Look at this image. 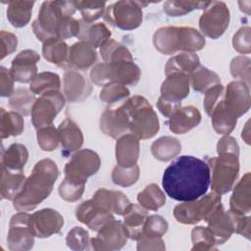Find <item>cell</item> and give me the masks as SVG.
Instances as JSON below:
<instances>
[{
  "label": "cell",
  "mask_w": 251,
  "mask_h": 251,
  "mask_svg": "<svg viewBox=\"0 0 251 251\" xmlns=\"http://www.w3.org/2000/svg\"><path fill=\"white\" fill-rule=\"evenodd\" d=\"M210 179V168L206 162L194 156L183 155L167 167L162 185L172 199L187 202L205 195Z\"/></svg>",
  "instance_id": "cell-1"
},
{
  "label": "cell",
  "mask_w": 251,
  "mask_h": 251,
  "mask_svg": "<svg viewBox=\"0 0 251 251\" xmlns=\"http://www.w3.org/2000/svg\"><path fill=\"white\" fill-rule=\"evenodd\" d=\"M58 176L59 169L53 160L46 158L38 161L25 179L21 192L13 200L14 208L18 212L35 209L50 195Z\"/></svg>",
  "instance_id": "cell-2"
},
{
  "label": "cell",
  "mask_w": 251,
  "mask_h": 251,
  "mask_svg": "<svg viewBox=\"0 0 251 251\" xmlns=\"http://www.w3.org/2000/svg\"><path fill=\"white\" fill-rule=\"evenodd\" d=\"M154 47L162 54L173 55L177 51L194 53L201 50L206 40L204 35L191 26H162L153 35Z\"/></svg>",
  "instance_id": "cell-3"
},
{
  "label": "cell",
  "mask_w": 251,
  "mask_h": 251,
  "mask_svg": "<svg viewBox=\"0 0 251 251\" xmlns=\"http://www.w3.org/2000/svg\"><path fill=\"white\" fill-rule=\"evenodd\" d=\"M128 118V129L138 139H149L160 129L157 113L141 95H133L122 104Z\"/></svg>",
  "instance_id": "cell-4"
},
{
  "label": "cell",
  "mask_w": 251,
  "mask_h": 251,
  "mask_svg": "<svg viewBox=\"0 0 251 251\" xmlns=\"http://www.w3.org/2000/svg\"><path fill=\"white\" fill-rule=\"evenodd\" d=\"M75 10V1L43 2L37 18L31 24L33 33L42 42L57 37V30L61 23L72 18Z\"/></svg>",
  "instance_id": "cell-5"
},
{
  "label": "cell",
  "mask_w": 251,
  "mask_h": 251,
  "mask_svg": "<svg viewBox=\"0 0 251 251\" xmlns=\"http://www.w3.org/2000/svg\"><path fill=\"white\" fill-rule=\"evenodd\" d=\"M140 75V69L133 61L99 63L90 71V79L98 86L114 82L135 85L139 81Z\"/></svg>",
  "instance_id": "cell-6"
},
{
  "label": "cell",
  "mask_w": 251,
  "mask_h": 251,
  "mask_svg": "<svg viewBox=\"0 0 251 251\" xmlns=\"http://www.w3.org/2000/svg\"><path fill=\"white\" fill-rule=\"evenodd\" d=\"M238 157L234 153H221L209 159L208 165L212 174L210 184L214 192L222 195L233 188L239 173Z\"/></svg>",
  "instance_id": "cell-7"
},
{
  "label": "cell",
  "mask_w": 251,
  "mask_h": 251,
  "mask_svg": "<svg viewBox=\"0 0 251 251\" xmlns=\"http://www.w3.org/2000/svg\"><path fill=\"white\" fill-rule=\"evenodd\" d=\"M222 207L221 195L213 191L196 200L176 205L174 209V217L184 225H195L202 220L207 223Z\"/></svg>",
  "instance_id": "cell-8"
},
{
  "label": "cell",
  "mask_w": 251,
  "mask_h": 251,
  "mask_svg": "<svg viewBox=\"0 0 251 251\" xmlns=\"http://www.w3.org/2000/svg\"><path fill=\"white\" fill-rule=\"evenodd\" d=\"M147 2L123 0L108 6L104 13V20L111 25L123 30H132L137 28L143 20V6Z\"/></svg>",
  "instance_id": "cell-9"
},
{
  "label": "cell",
  "mask_w": 251,
  "mask_h": 251,
  "mask_svg": "<svg viewBox=\"0 0 251 251\" xmlns=\"http://www.w3.org/2000/svg\"><path fill=\"white\" fill-rule=\"evenodd\" d=\"M100 165V157L96 152L87 148L78 150L65 166V178L85 184L87 178L98 172Z\"/></svg>",
  "instance_id": "cell-10"
},
{
  "label": "cell",
  "mask_w": 251,
  "mask_h": 251,
  "mask_svg": "<svg viewBox=\"0 0 251 251\" xmlns=\"http://www.w3.org/2000/svg\"><path fill=\"white\" fill-rule=\"evenodd\" d=\"M229 20V10L225 2L210 1L199 19V28L203 35L218 39L225 33Z\"/></svg>",
  "instance_id": "cell-11"
},
{
  "label": "cell",
  "mask_w": 251,
  "mask_h": 251,
  "mask_svg": "<svg viewBox=\"0 0 251 251\" xmlns=\"http://www.w3.org/2000/svg\"><path fill=\"white\" fill-rule=\"evenodd\" d=\"M66 103V98L59 90L41 94L31 109V123L36 129L51 126L56 116Z\"/></svg>",
  "instance_id": "cell-12"
},
{
  "label": "cell",
  "mask_w": 251,
  "mask_h": 251,
  "mask_svg": "<svg viewBox=\"0 0 251 251\" xmlns=\"http://www.w3.org/2000/svg\"><path fill=\"white\" fill-rule=\"evenodd\" d=\"M34 231L30 223V214L19 212L15 214L9 224L7 235L8 248L11 251H27L34 245Z\"/></svg>",
  "instance_id": "cell-13"
},
{
  "label": "cell",
  "mask_w": 251,
  "mask_h": 251,
  "mask_svg": "<svg viewBox=\"0 0 251 251\" xmlns=\"http://www.w3.org/2000/svg\"><path fill=\"white\" fill-rule=\"evenodd\" d=\"M97 235L90 239L92 249L97 251H113L121 249L126 243L127 236L123 223L113 220L104 225Z\"/></svg>",
  "instance_id": "cell-14"
},
{
  "label": "cell",
  "mask_w": 251,
  "mask_h": 251,
  "mask_svg": "<svg viewBox=\"0 0 251 251\" xmlns=\"http://www.w3.org/2000/svg\"><path fill=\"white\" fill-rule=\"evenodd\" d=\"M223 104L237 119L243 116L250 108L249 86L240 80L230 81L225 88Z\"/></svg>",
  "instance_id": "cell-15"
},
{
  "label": "cell",
  "mask_w": 251,
  "mask_h": 251,
  "mask_svg": "<svg viewBox=\"0 0 251 251\" xmlns=\"http://www.w3.org/2000/svg\"><path fill=\"white\" fill-rule=\"evenodd\" d=\"M30 223L35 236L46 238L60 232L64 226V218L58 211L45 208L30 215Z\"/></svg>",
  "instance_id": "cell-16"
},
{
  "label": "cell",
  "mask_w": 251,
  "mask_h": 251,
  "mask_svg": "<svg viewBox=\"0 0 251 251\" xmlns=\"http://www.w3.org/2000/svg\"><path fill=\"white\" fill-rule=\"evenodd\" d=\"M75 217L80 223L95 231H98L104 225L115 220L113 213L102 207L92 198L77 206Z\"/></svg>",
  "instance_id": "cell-17"
},
{
  "label": "cell",
  "mask_w": 251,
  "mask_h": 251,
  "mask_svg": "<svg viewBox=\"0 0 251 251\" xmlns=\"http://www.w3.org/2000/svg\"><path fill=\"white\" fill-rule=\"evenodd\" d=\"M39 54L30 49L21 51L12 61L10 73L13 78L22 83L31 82L37 75L36 63L39 61Z\"/></svg>",
  "instance_id": "cell-18"
},
{
  "label": "cell",
  "mask_w": 251,
  "mask_h": 251,
  "mask_svg": "<svg viewBox=\"0 0 251 251\" xmlns=\"http://www.w3.org/2000/svg\"><path fill=\"white\" fill-rule=\"evenodd\" d=\"M63 81L64 96L70 103L82 102L91 94V84L78 71L67 70Z\"/></svg>",
  "instance_id": "cell-19"
},
{
  "label": "cell",
  "mask_w": 251,
  "mask_h": 251,
  "mask_svg": "<svg viewBox=\"0 0 251 251\" xmlns=\"http://www.w3.org/2000/svg\"><path fill=\"white\" fill-rule=\"evenodd\" d=\"M128 118L123 106L107 108L100 118V129L111 138L118 139L128 129Z\"/></svg>",
  "instance_id": "cell-20"
},
{
  "label": "cell",
  "mask_w": 251,
  "mask_h": 251,
  "mask_svg": "<svg viewBox=\"0 0 251 251\" xmlns=\"http://www.w3.org/2000/svg\"><path fill=\"white\" fill-rule=\"evenodd\" d=\"M97 59V52L90 44L78 41L69 47V53L65 69L85 71L89 69Z\"/></svg>",
  "instance_id": "cell-21"
},
{
  "label": "cell",
  "mask_w": 251,
  "mask_h": 251,
  "mask_svg": "<svg viewBox=\"0 0 251 251\" xmlns=\"http://www.w3.org/2000/svg\"><path fill=\"white\" fill-rule=\"evenodd\" d=\"M201 122V113L194 106L180 107L169 118L170 130L176 134H184L196 127Z\"/></svg>",
  "instance_id": "cell-22"
},
{
  "label": "cell",
  "mask_w": 251,
  "mask_h": 251,
  "mask_svg": "<svg viewBox=\"0 0 251 251\" xmlns=\"http://www.w3.org/2000/svg\"><path fill=\"white\" fill-rule=\"evenodd\" d=\"M208 228L211 231L216 245L224 244L232 233H234V225L231 212L225 211L224 206L219 209L207 222Z\"/></svg>",
  "instance_id": "cell-23"
},
{
  "label": "cell",
  "mask_w": 251,
  "mask_h": 251,
  "mask_svg": "<svg viewBox=\"0 0 251 251\" xmlns=\"http://www.w3.org/2000/svg\"><path fill=\"white\" fill-rule=\"evenodd\" d=\"M139 139L132 133L124 134L116 142L117 164L124 168H130L136 165L139 157Z\"/></svg>",
  "instance_id": "cell-24"
},
{
  "label": "cell",
  "mask_w": 251,
  "mask_h": 251,
  "mask_svg": "<svg viewBox=\"0 0 251 251\" xmlns=\"http://www.w3.org/2000/svg\"><path fill=\"white\" fill-rule=\"evenodd\" d=\"M250 180L251 175L248 172L234 184L229 200V210L231 212L238 215H249L251 211Z\"/></svg>",
  "instance_id": "cell-25"
},
{
  "label": "cell",
  "mask_w": 251,
  "mask_h": 251,
  "mask_svg": "<svg viewBox=\"0 0 251 251\" xmlns=\"http://www.w3.org/2000/svg\"><path fill=\"white\" fill-rule=\"evenodd\" d=\"M62 153L69 155L78 151L83 143V134L79 126L70 118H66L58 126Z\"/></svg>",
  "instance_id": "cell-26"
},
{
  "label": "cell",
  "mask_w": 251,
  "mask_h": 251,
  "mask_svg": "<svg viewBox=\"0 0 251 251\" xmlns=\"http://www.w3.org/2000/svg\"><path fill=\"white\" fill-rule=\"evenodd\" d=\"M190 80L189 76L181 74L167 75L163 81L160 91L161 96L170 100L181 102L189 94Z\"/></svg>",
  "instance_id": "cell-27"
},
{
  "label": "cell",
  "mask_w": 251,
  "mask_h": 251,
  "mask_svg": "<svg viewBox=\"0 0 251 251\" xmlns=\"http://www.w3.org/2000/svg\"><path fill=\"white\" fill-rule=\"evenodd\" d=\"M148 216V212L139 204H132L129 206L124 215V229L127 238L138 240L142 234L143 225Z\"/></svg>",
  "instance_id": "cell-28"
},
{
  "label": "cell",
  "mask_w": 251,
  "mask_h": 251,
  "mask_svg": "<svg viewBox=\"0 0 251 251\" xmlns=\"http://www.w3.org/2000/svg\"><path fill=\"white\" fill-rule=\"evenodd\" d=\"M200 66L199 57L195 53L181 52L170 58L165 66L166 75L181 74L190 75Z\"/></svg>",
  "instance_id": "cell-29"
},
{
  "label": "cell",
  "mask_w": 251,
  "mask_h": 251,
  "mask_svg": "<svg viewBox=\"0 0 251 251\" xmlns=\"http://www.w3.org/2000/svg\"><path fill=\"white\" fill-rule=\"evenodd\" d=\"M80 31L76 36L79 41L86 42L94 48L101 47L111 37V30L104 23L88 24L79 20Z\"/></svg>",
  "instance_id": "cell-30"
},
{
  "label": "cell",
  "mask_w": 251,
  "mask_h": 251,
  "mask_svg": "<svg viewBox=\"0 0 251 251\" xmlns=\"http://www.w3.org/2000/svg\"><path fill=\"white\" fill-rule=\"evenodd\" d=\"M25 179L23 171L13 172L1 168L0 193L2 198L13 201L21 192Z\"/></svg>",
  "instance_id": "cell-31"
},
{
  "label": "cell",
  "mask_w": 251,
  "mask_h": 251,
  "mask_svg": "<svg viewBox=\"0 0 251 251\" xmlns=\"http://www.w3.org/2000/svg\"><path fill=\"white\" fill-rule=\"evenodd\" d=\"M28 159V151L24 144L13 143L2 152L1 168L13 172L23 171Z\"/></svg>",
  "instance_id": "cell-32"
},
{
  "label": "cell",
  "mask_w": 251,
  "mask_h": 251,
  "mask_svg": "<svg viewBox=\"0 0 251 251\" xmlns=\"http://www.w3.org/2000/svg\"><path fill=\"white\" fill-rule=\"evenodd\" d=\"M34 1L14 0L8 1L7 18L10 24L15 27L25 26L31 18Z\"/></svg>",
  "instance_id": "cell-33"
},
{
  "label": "cell",
  "mask_w": 251,
  "mask_h": 251,
  "mask_svg": "<svg viewBox=\"0 0 251 251\" xmlns=\"http://www.w3.org/2000/svg\"><path fill=\"white\" fill-rule=\"evenodd\" d=\"M181 151L178 139L173 136H162L151 145V154L161 162H168L176 157Z\"/></svg>",
  "instance_id": "cell-34"
},
{
  "label": "cell",
  "mask_w": 251,
  "mask_h": 251,
  "mask_svg": "<svg viewBox=\"0 0 251 251\" xmlns=\"http://www.w3.org/2000/svg\"><path fill=\"white\" fill-rule=\"evenodd\" d=\"M68 53L69 46L64 40L58 37H53L43 42L42 55L44 59L51 64L65 68Z\"/></svg>",
  "instance_id": "cell-35"
},
{
  "label": "cell",
  "mask_w": 251,
  "mask_h": 251,
  "mask_svg": "<svg viewBox=\"0 0 251 251\" xmlns=\"http://www.w3.org/2000/svg\"><path fill=\"white\" fill-rule=\"evenodd\" d=\"M210 117L212 118V126L215 131L223 135L229 134L234 129L237 123V118L225 108L223 99L214 108Z\"/></svg>",
  "instance_id": "cell-36"
},
{
  "label": "cell",
  "mask_w": 251,
  "mask_h": 251,
  "mask_svg": "<svg viewBox=\"0 0 251 251\" xmlns=\"http://www.w3.org/2000/svg\"><path fill=\"white\" fill-rule=\"evenodd\" d=\"M0 110L1 139H5L10 136H18L22 134L25 126L23 116L15 111H6L4 108H1Z\"/></svg>",
  "instance_id": "cell-37"
},
{
  "label": "cell",
  "mask_w": 251,
  "mask_h": 251,
  "mask_svg": "<svg viewBox=\"0 0 251 251\" xmlns=\"http://www.w3.org/2000/svg\"><path fill=\"white\" fill-rule=\"evenodd\" d=\"M137 201L147 211H157L165 205L166 196L156 183H150L137 194Z\"/></svg>",
  "instance_id": "cell-38"
},
{
  "label": "cell",
  "mask_w": 251,
  "mask_h": 251,
  "mask_svg": "<svg viewBox=\"0 0 251 251\" xmlns=\"http://www.w3.org/2000/svg\"><path fill=\"white\" fill-rule=\"evenodd\" d=\"M192 88L197 92L205 93L209 88L221 83L220 76L206 67L199 66L189 76Z\"/></svg>",
  "instance_id": "cell-39"
},
{
  "label": "cell",
  "mask_w": 251,
  "mask_h": 251,
  "mask_svg": "<svg viewBox=\"0 0 251 251\" xmlns=\"http://www.w3.org/2000/svg\"><path fill=\"white\" fill-rule=\"evenodd\" d=\"M100 54L104 62H119V61H133L131 53L124 44L116 41L113 38L108 39L101 47Z\"/></svg>",
  "instance_id": "cell-40"
},
{
  "label": "cell",
  "mask_w": 251,
  "mask_h": 251,
  "mask_svg": "<svg viewBox=\"0 0 251 251\" xmlns=\"http://www.w3.org/2000/svg\"><path fill=\"white\" fill-rule=\"evenodd\" d=\"M61 87L60 76L51 72H42L29 83V90L34 94H43L49 91L59 90Z\"/></svg>",
  "instance_id": "cell-41"
},
{
  "label": "cell",
  "mask_w": 251,
  "mask_h": 251,
  "mask_svg": "<svg viewBox=\"0 0 251 251\" xmlns=\"http://www.w3.org/2000/svg\"><path fill=\"white\" fill-rule=\"evenodd\" d=\"M36 98L34 93L26 88H17L9 100V106L22 116H28Z\"/></svg>",
  "instance_id": "cell-42"
},
{
  "label": "cell",
  "mask_w": 251,
  "mask_h": 251,
  "mask_svg": "<svg viewBox=\"0 0 251 251\" xmlns=\"http://www.w3.org/2000/svg\"><path fill=\"white\" fill-rule=\"evenodd\" d=\"M210 4V1H176L170 0L166 1L163 5L164 12L170 17H181L184 16L195 9H206Z\"/></svg>",
  "instance_id": "cell-43"
},
{
  "label": "cell",
  "mask_w": 251,
  "mask_h": 251,
  "mask_svg": "<svg viewBox=\"0 0 251 251\" xmlns=\"http://www.w3.org/2000/svg\"><path fill=\"white\" fill-rule=\"evenodd\" d=\"M75 5L81 14V20L88 24H93L106 10V2L102 1H75Z\"/></svg>",
  "instance_id": "cell-44"
},
{
  "label": "cell",
  "mask_w": 251,
  "mask_h": 251,
  "mask_svg": "<svg viewBox=\"0 0 251 251\" xmlns=\"http://www.w3.org/2000/svg\"><path fill=\"white\" fill-rule=\"evenodd\" d=\"M37 144L43 151H53L57 149L60 143V135L58 128H56L53 125L43 126L37 129L36 133Z\"/></svg>",
  "instance_id": "cell-45"
},
{
  "label": "cell",
  "mask_w": 251,
  "mask_h": 251,
  "mask_svg": "<svg viewBox=\"0 0 251 251\" xmlns=\"http://www.w3.org/2000/svg\"><path fill=\"white\" fill-rule=\"evenodd\" d=\"M191 250H213L216 249L215 239L207 226H196L191 231Z\"/></svg>",
  "instance_id": "cell-46"
},
{
  "label": "cell",
  "mask_w": 251,
  "mask_h": 251,
  "mask_svg": "<svg viewBox=\"0 0 251 251\" xmlns=\"http://www.w3.org/2000/svg\"><path fill=\"white\" fill-rule=\"evenodd\" d=\"M139 177V167L134 165L130 168H124L117 165L112 171V180L115 184L127 187L134 184Z\"/></svg>",
  "instance_id": "cell-47"
},
{
  "label": "cell",
  "mask_w": 251,
  "mask_h": 251,
  "mask_svg": "<svg viewBox=\"0 0 251 251\" xmlns=\"http://www.w3.org/2000/svg\"><path fill=\"white\" fill-rule=\"evenodd\" d=\"M129 89L121 83H108L103 86L99 93L101 101L107 104H114L122 99L129 97Z\"/></svg>",
  "instance_id": "cell-48"
},
{
  "label": "cell",
  "mask_w": 251,
  "mask_h": 251,
  "mask_svg": "<svg viewBox=\"0 0 251 251\" xmlns=\"http://www.w3.org/2000/svg\"><path fill=\"white\" fill-rule=\"evenodd\" d=\"M168 222L159 215L147 216L141 235L149 237H162L168 230Z\"/></svg>",
  "instance_id": "cell-49"
},
{
  "label": "cell",
  "mask_w": 251,
  "mask_h": 251,
  "mask_svg": "<svg viewBox=\"0 0 251 251\" xmlns=\"http://www.w3.org/2000/svg\"><path fill=\"white\" fill-rule=\"evenodd\" d=\"M66 243L72 250H86L89 249L90 238L86 229L81 226L72 228L66 237Z\"/></svg>",
  "instance_id": "cell-50"
},
{
  "label": "cell",
  "mask_w": 251,
  "mask_h": 251,
  "mask_svg": "<svg viewBox=\"0 0 251 251\" xmlns=\"http://www.w3.org/2000/svg\"><path fill=\"white\" fill-rule=\"evenodd\" d=\"M250 63L251 60L247 56H237L230 62L229 70L234 78L250 85Z\"/></svg>",
  "instance_id": "cell-51"
},
{
  "label": "cell",
  "mask_w": 251,
  "mask_h": 251,
  "mask_svg": "<svg viewBox=\"0 0 251 251\" xmlns=\"http://www.w3.org/2000/svg\"><path fill=\"white\" fill-rule=\"evenodd\" d=\"M85 184L76 183L64 177L63 181L59 185V195L67 202H75L82 196L84 192Z\"/></svg>",
  "instance_id": "cell-52"
},
{
  "label": "cell",
  "mask_w": 251,
  "mask_h": 251,
  "mask_svg": "<svg viewBox=\"0 0 251 251\" xmlns=\"http://www.w3.org/2000/svg\"><path fill=\"white\" fill-rule=\"evenodd\" d=\"M232 46L233 49L240 54H249L251 52L250 26H242L234 33Z\"/></svg>",
  "instance_id": "cell-53"
},
{
  "label": "cell",
  "mask_w": 251,
  "mask_h": 251,
  "mask_svg": "<svg viewBox=\"0 0 251 251\" xmlns=\"http://www.w3.org/2000/svg\"><path fill=\"white\" fill-rule=\"evenodd\" d=\"M225 92V86L222 83L216 84L213 87L209 88L204 94V102L203 107L205 109V112L207 115H211L214 108L217 106V104L223 99Z\"/></svg>",
  "instance_id": "cell-54"
},
{
  "label": "cell",
  "mask_w": 251,
  "mask_h": 251,
  "mask_svg": "<svg viewBox=\"0 0 251 251\" xmlns=\"http://www.w3.org/2000/svg\"><path fill=\"white\" fill-rule=\"evenodd\" d=\"M80 31V22L74 17L64 20L57 30V37L64 40L77 36Z\"/></svg>",
  "instance_id": "cell-55"
},
{
  "label": "cell",
  "mask_w": 251,
  "mask_h": 251,
  "mask_svg": "<svg viewBox=\"0 0 251 251\" xmlns=\"http://www.w3.org/2000/svg\"><path fill=\"white\" fill-rule=\"evenodd\" d=\"M0 42H1V56L0 59H4L7 55L13 53L18 46L17 36L6 30H1L0 32Z\"/></svg>",
  "instance_id": "cell-56"
},
{
  "label": "cell",
  "mask_w": 251,
  "mask_h": 251,
  "mask_svg": "<svg viewBox=\"0 0 251 251\" xmlns=\"http://www.w3.org/2000/svg\"><path fill=\"white\" fill-rule=\"evenodd\" d=\"M14 81L10 70L5 67L0 68V91L2 97H11L14 93Z\"/></svg>",
  "instance_id": "cell-57"
},
{
  "label": "cell",
  "mask_w": 251,
  "mask_h": 251,
  "mask_svg": "<svg viewBox=\"0 0 251 251\" xmlns=\"http://www.w3.org/2000/svg\"><path fill=\"white\" fill-rule=\"evenodd\" d=\"M231 215L233 219L234 232L242 236H245L247 239H250V216L238 215L233 212H231Z\"/></svg>",
  "instance_id": "cell-58"
},
{
  "label": "cell",
  "mask_w": 251,
  "mask_h": 251,
  "mask_svg": "<svg viewBox=\"0 0 251 251\" xmlns=\"http://www.w3.org/2000/svg\"><path fill=\"white\" fill-rule=\"evenodd\" d=\"M137 250H165L166 246L162 237H149L141 235L137 240Z\"/></svg>",
  "instance_id": "cell-59"
},
{
  "label": "cell",
  "mask_w": 251,
  "mask_h": 251,
  "mask_svg": "<svg viewBox=\"0 0 251 251\" xmlns=\"http://www.w3.org/2000/svg\"><path fill=\"white\" fill-rule=\"evenodd\" d=\"M217 152L221 153H234L239 155V146L236 139L230 135H224L217 143Z\"/></svg>",
  "instance_id": "cell-60"
},
{
  "label": "cell",
  "mask_w": 251,
  "mask_h": 251,
  "mask_svg": "<svg viewBox=\"0 0 251 251\" xmlns=\"http://www.w3.org/2000/svg\"><path fill=\"white\" fill-rule=\"evenodd\" d=\"M157 107L165 117L170 118L176 110H178L181 107V102L170 100L160 95L157 101Z\"/></svg>",
  "instance_id": "cell-61"
},
{
  "label": "cell",
  "mask_w": 251,
  "mask_h": 251,
  "mask_svg": "<svg viewBox=\"0 0 251 251\" xmlns=\"http://www.w3.org/2000/svg\"><path fill=\"white\" fill-rule=\"evenodd\" d=\"M241 137L244 139V141L247 143V144H250V134H249V121L246 122L245 124V126L244 128L242 129V132H241Z\"/></svg>",
  "instance_id": "cell-62"
},
{
  "label": "cell",
  "mask_w": 251,
  "mask_h": 251,
  "mask_svg": "<svg viewBox=\"0 0 251 251\" xmlns=\"http://www.w3.org/2000/svg\"><path fill=\"white\" fill-rule=\"evenodd\" d=\"M238 5L240 7V10L244 13H246L247 15L250 14V5H251V2L250 1H239L238 2Z\"/></svg>",
  "instance_id": "cell-63"
}]
</instances>
